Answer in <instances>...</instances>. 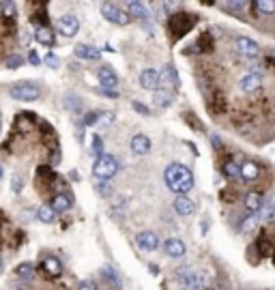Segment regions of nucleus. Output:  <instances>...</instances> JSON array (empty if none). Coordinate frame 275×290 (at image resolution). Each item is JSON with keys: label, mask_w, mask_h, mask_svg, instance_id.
<instances>
[{"label": "nucleus", "mask_w": 275, "mask_h": 290, "mask_svg": "<svg viewBox=\"0 0 275 290\" xmlns=\"http://www.w3.org/2000/svg\"><path fill=\"white\" fill-rule=\"evenodd\" d=\"M118 170H121V163H118V159L114 157V155H101V157H97V161H95V166H93V172L99 181L112 178Z\"/></svg>", "instance_id": "obj_1"}, {"label": "nucleus", "mask_w": 275, "mask_h": 290, "mask_svg": "<svg viewBox=\"0 0 275 290\" xmlns=\"http://www.w3.org/2000/svg\"><path fill=\"white\" fill-rule=\"evenodd\" d=\"M9 95L13 99H17V101H37L41 91H39V86L34 82H17L9 88Z\"/></svg>", "instance_id": "obj_2"}, {"label": "nucleus", "mask_w": 275, "mask_h": 290, "mask_svg": "<svg viewBox=\"0 0 275 290\" xmlns=\"http://www.w3.org/2000/svg\"><path fill=\"white\" fill-rule=\"evenodd\" d=\"M194 24H196V17H194L192 13H174V16L170 17V34H172L174 39L183 37L185 32L192 31Z\"/></svg>", "instance_id": "obj_3"}, {"label": "nucleus", "mask_w": 275, "mask_h": 290, "mask_svg": "<svg viewBox=\"0 0 275 290\" xmlns=\"http://www.w3.org/2000/svg\"><path fill=\"white\" fill-rule=\"evenodd\" d=\"M163 178H166L168 189H172L174 185L183 183L185 178H192V170L187 166H183V163H170L166 168V172H163Z\"/></svg>", "instance_id": "obj_4"}, {"label": "nucleus", "mask_w": 275, "mask_h": 290, "mask_svg": "<svg viewBox=\"0 0 275 290\" xmlns=\"http://www.w3.org/2000/svg\"><path fill=\"white\" fill-rule=\"evenodd\" d=\"M101 16L106 17L108 22L116 24V26H125V24H129V19H131L127 16V11H123L121 7H116V4H112V2L101 4Z\"/></svg>", "instance_id": "obj_5"}, {"label": "nucleus", "mask_w": 275, "mask_h": 290, "mask_svg": "<svg viewBox=\"0 0 275 290\" xmlns=\"http://www.w3.org/2000/svg\"><path fill=\"white\" fill-rule=\"evenodd\" d=\"M56 31L63 34V37H73L80 31V19L73 16V13H65V16L56 22Z\"/></svg>", "instance_id": "obj_6"}, {"label": "nucleus", "mask_w": 275, "mask_h": 290, "mask_svg": "<svg viewBox=\"0 0 275 290\" xmlns=\"http://www.w3.org/2000/svg\"><path fill=\"white\" fill-rule=\"evenodd\" d=\"M260 86H262V76L256 71L245 73V76L239 80V88H241V93H245V95H252V93L260 91Z\"/></svg>", "instance_id": "obj_7"}, {"label": "nucleus", "mask_w": 275, "mask_h": 290, "mask_svg": "<svg viewBox=\"0 0 275 290\" xmlns=\"http://www.w3.org/2000/svg\"><path fill=\"white\" fill-rule=\"evenodd\" d=\"M234 46H237V52L241 54V56H245V58H256L260 54V46L256 41H252L249 37H237Z\"/></svg>", "instance_id": "obj_8"}, {"label": "nucleus", "mask_w": 275, "mask_h": 290, "mask_svg": "<svg viewBox=\"0 0 275 290\" xmlns=\"http://www.w3.org/2000/svg\"><path fill=\"white\" fill-rule=\"evenodd\" d=\"M97 78H99V82H101L103 91H110V88H116V86H118V76L112 71V67H110V64H103V67H99Z\"/></svg>", "instance_id": "obj_9"}, {"label": "nucleus", "mask_w": 275, "mask_h": 290, "mask_svg": "<svg viewBox=\"0 0 275 290\" xmlns=\"http://www.w3.org/2000/svg\"><path fill=\"white\" fill-rule=\"evenodd\" d=\"M136 241H138V247L144 249V252H155V249L159 247V237H157L155 232H151V230L138 232Z\"/></svg>", "instance_id": "obj_10"}, {"label": "nucleus", "mask_w": 275, "mask_h": 290, "mask_svg": "<svg viewBox=\"0 0 275 290\" xmlns=\"http://www.w3.org/2000/svg\"><path fill=\"white\" fill-rule=\"evenodd\" d=\"M140 84H142V88H146V91H157L159 86H162V80H159V71H155V69H144L142 73H140Z\"/></svg>", "instance_id": "obj_11"}, {"label": "nucleus", "mask_w": 275, "mask_h": 290, "mask_svg": "<svg viewBox=\"0 0 275 290\" xmlns=\"http://www.w3.org/2000/svg\"><path fill=\"white\" fill-rule=\"evenodd\" d=\"M163 252H166V256H170V258H183L185 252H187V247H185V243L181 239H166Z\"/></svg>", "instance_id": "obj_12"}, {"label": "nucleus", "mask_w": 275, "mask_h": 290, "mask_svg": "<svg viewBox=\"0 0 275 290\" xmlns=\"http://www.w3.org/2000/svg\"><path fill=\"white\" fill-rule=\"evenodd\" d=\"M125 9H127V16L129 17H138V19H148L151 13H148L146 4L138 2V0H131V2H125Z\"/></svg>", "instance_id": "obj_13"}, {"label": "nucleus", "mask_w": 275, "mask_h": 290, "mask_svg": "<svg viewBox=\"0 0 275 290\" xmlns=\"http://www.w3.org/2000/svg\"><path fill=\"white\" fill-rule=\"evenodd\" d=\"M174 211L178 215H183V217H189V215L196 213V204H194V200H189L187 196H178L174 200Z\"/></svg>", "instance_id": "obj_14"}, {"label": "nucleus", "mask_w": 275, "mask_h": 290, "mask_svg": "<svg viewBox=\"0 0 275 290\" xmlns=\"http://www.w3.org/2000/svg\"><path fill=\"white\" fill-rule=\"evenodd\" d=\"M262 193H258V192H249L247 196L243 198V204H245V209H247L252 215H256L260 209H262Z\"/></svg>", "instance_id": "obj_15"}, {"label": "nucleus", "mask_w": 275, "mask_h": 290, "mask_svg": "<svg viewBox=\"0 0 275 290\" xmlns=\"http://www.w3.org/2000/svg\"><path fill=\"white\" fill-rule=\"evenodd\" d=\"M260 217H262L264 222H275V193H269L267 200H262Z\"/></svg>", "instance_id": "obj_16"}, {"label": "nucleus", "mask_w": 275, "mask_h": 290, "mask_svg": "<svg viewBox=\"0 0 275 290\" xmlns=\"http://www.w3.org/2000/svg\"><path fill=\"white\" fill-rule=\"evenodd\" d=\"M76 56L84 58V61H99V58H101V52H99L95 46H86V43H82V46L76 48Z\"/></svg>", "instance_id": "obj_17"}, {"label": "nucleus", "mask_w": 275, "mask_h": 290, "mask_svg": "<svg viewBox=\"0 0 275 290\" xmlns=\"http://www.w3.org/2000/svg\"><path fill=\"white\" fill-rule=\"evenodd\" d=\"M131 151L136 155H146L151 151V140L146 136H142V133H138V136L131 138Z\"/></svg>", "instance_id": "obj_18"}, {"label": "nucleus", "mask_w": 275, "mask_h": 290, "mask_svg": "<svg viewBox=\"0 0 275 290\" xmlns=\"http://www.w3.org/2000/svg\"><path fill=\"white\" fill-rule=\"evenodd\" d=\"M32 34L39 43H43V46H54V43H56V37H54V32L49 31L48 26H37Z\"/></svg>", "instance_id": "obj_19"}, {"label": "nucleus", "mask_w": 275, "mask_h": 290, "mask_svg": "<svg viewBox=\"0 0 275 290\" xmlns=\"http://www.w3.org/2000/svg\"><path fill=\"white\" fill-rule=\"evenodd\" d=\"M260 177V168L254 161H245L241 166V178L243 181H256Z\"/></svg>", "instance_id": "obj_20"}, {"label": "nucleus", "mask_w": 275, "mask_h": 290, "mask_svg": "<svg viewBox=\"0 0 275 290\" xmlns=\"http://www.w3.org/2000/svg\"><path fill=\"white\" fill-rule=\"evenodd\" d=\"M153 101H155V106H159V108H168L170 103H172V93L166 91V88H157V91L153 93Z\"/></svg>", "instance_id": "obj_21"}, {"label": "nucleus", "mask_w": 275, "mask_h": 290, "mask_svg": "<svg viewBox=\"0 0 275 290\" xmlns=\"http://www.w3.org/2000/svg\"><path fill=\"white\" fill-rule=\"evenodd\" d=\"M43 269H46V273L54 275V277L63 273V264H61V260L54 258V256H48L46 260H43Z\"/></svg>", "instance_id": "obj_22"}, {"label": "nucleus", "mask_w": 275, "mask_h": 290, "mask_svg": "<svg viewBox=\"0 0 275 290\" xmlns=\"http://www.w3.org/2000/svg\"><path fill=\"white\" fill-rule=\"evenodd\" d=\"M252 7L258 11V16H271V13H275L273 0H258V2H252Z\"/></svg>", "instance_id": "obj_23"}, {"label": "nucleus", "mask_w": 275, "mask_h": 290, "mask_svg": "<svg viewBox=\"0 0 275 290\" xmlns=\"http://www.w3.org/2000/svg\"><path fill=\"white\" fill-rule=\"evenodd\" d=\"M49 207H52L54 213H65V211H69V207H71V200L61 193V196H56V198L52 200V204H49Z\"/></svg>", "instance_id": "obj_24"}, {"label": "nucleus", "mask_w": 275, "mask_h": 290, "mask_svg": "<svg viewBox=\"0 0 275 290\" xmlns=\"http://www.w3.org/2000/svg\"><path fill=\"white\" fill-rule=\"evenodd\" d=\"M159 80H162V84H174V86H177L178 78H177V71H174L172 64H166V67H163V71L159 73Z\"/></svg>", "instance_id": "obj_25"}, {"label": "nucleus", "mask_w": 275, "mask_h": 290, "mask_svg": "<svg viewBox=\"0 0 275 290\" xmlns=\"http://www.w3.org/2000/svg\"><path fill=\"white\" fill-rule=\"evenodd\" d=\"M37 217H39V222H43V224H52L54 217H56V213L52 211V207H49V204H41V207H39V211H37Z\"/></svg>", "instance_id": "obj_26"}, {"label": "nucleus", "mask_w": 275, "mask_h": 290, "mask_svg": "<svg viewBox=\"0 0 275 290\" xmlns=\"http://www.w3.org/2000/svg\"><path fill=\"white\" fill-rule=\"evenodd\" d=\"M224 174L230 181H237V178H241V166H237L234 161H226L224 163Z\"/></svg>", "instance_id": "obj_27"}, {"label": "nucleus", "mask_w": 275, "mask_h": 290, "mask_svg": "<svg viewBox=\"0 0 275 290\" xmlns=\"http://www.w3.org/2000/svg\"><path fill=\"white\" fill-rule=\"evenodd\" d=\"M256 228H258V215H247V217H243V222H241V232L249 234V232H254Z\"/></svg>", "instance_id": "obj_28"}, {"label": "nucleus", "mask_w": 275, "mask_h": 290, "mask_svg": "<svg viewBox=\"0 0 275 290\" xmlns=\"http://www.w3.org/2000/svg\"><path fill=\"white\" fill-rule=\"evenodd\" d=\"M194 189V177L192 178H185L183 183H178V185H174L170 192H174L177 196H185V193H189Z\"/></svg>", "instance_id": "obj_29"}, {"label": "nucleus", "mask_w": 275, "mask_h": 290, "mask_svg": "<svg viewBox=\"0 0 275 290\" xmlns=\"http://www.w3.org/2000/svg\"><path fill=\"white\" fill-rule=\"evenodd\" d=\"M194 273H196V271H194V267L185 264V267H178L177 271H174V277H177V282H178V284H183V282H187V279L192 277Z\"/></svg>", "instance_id": "obj_30"}, {"label": "nucleus", "mask_w": 275, "mask_h": 290, "mask_svg": "<svg viewBox=\"0 0 275 290\" xmlns=\"http://www.w3.org/2000/svg\"><path fill=\"white\" fill-rule=\"evenodd\" d=\"M16 273L19 275V277L26 279V277H31V275L34 273V267H32L31 262H24V264H19V267L16 269Z\"/></svg>", "instance_id": "obj_31"}, {"label": "nucleus", "mask_w": 275, "mask_h": 290, "mask_svg": "<svg viewBox=\"0 0 275 290\" xmlns=\"http://www.w3.org/2000/svg\"><path fill=\"white\" fill-rule=\"evenodd\" d=\"M95 189H97V193L99 196H103V198H108L110 193H112V185H110L108 181H99L97 185H95Z\"/></svg>", "instance_id": "obj_32"}, {"label": "nucleus", "mask_w": 275, "mask_h": 290, "mask_svg": "<svg viewBox=\"0 0 275 290\" xmlns=\"http://www.w3.org/2000/svg\"><path fill=\"white\" fill-rule=\"evenodd\" d=\"M101 275H103V277L108 279V282H112L114 286H121V279L116 277V273H114V271H112V269H110V267H103V269H101Z\"/></svg>", "instance_id": "obj_33"}, {"label": "nucleus", "mask_w": 275, "mask_h": 290, "mask_svg": "<svg viewBox=\"0 0 275 290\" xmlns=\"http://www.w3.org/2000/svg\"><path fill=\"white\" fill-rule=\"evenodd\" d=\"M0 9H2V16L7 19L16 17V4H13V2H2V4H0Z\"/></svg>", "instance_id": "obj_34"}, {"label": "nucleus", "mask_w": 275, "mask_h": 290, "mask_svg": "<svg viewBox=\"0 0 275 290\" xmlns=\"http://www.w3.org/2000/svg\"><path fill=\"white\" fill-rule=\"evenodd\" d=\"M22 64H24V58L19 56V54H13V56L7 58V67H9V69H19Z\"/></svg>", "instance_id": "obj_35"}, {"label": "nucleus", "mask_w": 275, "mask_h": 290, "mask_svg": "<svg viewBox=\"0 0 275 290\" xmlns=\"http://www.w3.org/2000/svg\"><path fill=\"white\" fill-rule=\"evenodd\" d=\"M222 7L228 9V11H243V9L249 7V2H224Z\"/></svg>", "instance_id": "obj_36"}, {"label": "nucleus", "mask_w": 275, "mask_h": 290, "mask_svg": "<svg viewBox=\"0 0 275 290\" xmlns=\"http://www.w3.org/2000/svg\"><path fill=\"white\" fill-rule=\"evenodd\" d=\"M99 118H101V112H86V116H84V125L91 127V125L99 123Z\"/></svg>", "instance_id": "obj_37"}, {"label": "nucleus", "mask_w": 275, "mask_h": 290, "mask_svg": "<svg viewBox=\"0 0 275 290\" xmlns=\"http://www.w3.org/2000/svg\"><path fill=\"white\" fill-rule=\"evenodd\" d=\"M256 245H258V247H260V254H262V256H267V254H271V252H273L271 243H269V241H267V239H264V237L260 239V241H258Z\"/></svg>", "instance_id": "obj_38"}, {"label": "nucleus", "mask_w": 275, "mask_h": 290, "mask_svg": "<svg viewBox=\"0 0 275 290\" xmlns=\"http://www.w3.org/2000/svg\"><path fill=\"white\" fill-rule=\"evenodd\" d=\"M93 153L99 155V157L103 155V142H101V138H99V136L93 138Z\"/></svg>", "instance_id": "obj_39"}, {"label": "nucleus", "mask_w": 275, "mask_h": 290, "mask_svg": "<svg viewBox=\"0 0 275 290\" xmlns=\"http://www.w3.org/2000/svg\"><path fill=\"white\" fill-rule=\"evenodd\" d=\"M11 185H13V192H19V189H22V185H24V177H22V174H13Z\"/></svg>", "instance_id": "obj_40"}, {"label": "nucleus", "mask_w": 275, "mask_h": 290, "mask_svg": "<svg viewBox=\"0 0 275 290\" xmlns=\"http://www.w3.org/2000/svg\"><path fill=\"white\" fill-rule=\"evenodd\" d=\"M99 123H103V125H112L114 123V112H101V118H99Z\"/></svg>", "instance_id": "obj_41"}, {"label": "nucleus", "mask_w": 275, "mask_h": 290, "mask_svg": "<svg viewBox=\"0 0 275 290\" xmlns=\"http://www.w3.org/2000/svg\"><path fill=\"white\" fill-rule=\"evenodd\" d=\"M46 63L49 64V67H58V63H61V61H58V56H56V54H52V52H49L48 56H46Z\"/></svg>", "instance_id": "obj_42"}, {"label": "nucleus", "mask_w": 275, "mask_h": 290, "mask_svg": "<svg viewBox=\"0 0 275 290\" xmlns=\"http://www.w3.org/2000/svg\"><path fill=\"white\" fill-rule=\"evenodd\" d=\"M78 290H97V286H95V282H91V279H86V282H80Z\"/></svg>", "instance_id": "obj_43"}, {"label": "nucleus", "mask_w": 275, "mask_h": 290, "mask_svg": "<svg viewBox=\"0 0 275 290\" xmlns=\"http://www.w3.org/2000/svg\"><path fill=\"white\" fill-rule=\"evenodd\" d=\"M131 108L136 110V112H140V114H148V108L144 106V103H140V101H133V103H131Z\"/></svg>", "instance_id": "obj_44"}, {"label": "nucleus", "mask_w": 275, "mask_h": 290, "mask_svg": "<svg viewBox=\"0 0 275 290\" xmlns=\"http://www.w3.org/2000/svg\"><path fill=\"white\" fill-rule=\"evenodd\" d=\"M28 63H31V64H34V67H37V64L41 63V58H39V54L34 52V49H31V54H28Z\"/></svg>", "instance_id": "obj_45"}, {"label": "nucleus", "mask_w": 275, "mask_h": 290, "mask_svg": "<svg viewBox=\"0 0 275 290\" xmlns=\"http://www.w3.org/2000/svg\"><path fill=\"white\" fill-rule=\"evenodd\" d=\"M211 144H213L215 148H222V140H219L217 136H215V133H213V136H211Z\"/></svg>", "instance_id": "obj_46"}, {"label": "nucleus", "mask_w": 275, "mask_h": 290, "mask_svg": "<svg viewBox=\"0 0 275 290\" xmlns=\"http://www.w3.org/2000/svg\"><path fill=\"white\" fill-rule=\"evenodd\" d=\"M211 290H228V288H226V286H213Z\"/></svg>", "instance_id": "obj_47"}, {"label": "nucleus", "mask_w": 275, "mask_h": 290, "mask_svg": "<svg viewBox=\"0 0 275 290\" xmlns=\"http://www.w3.org/2000/svg\"><path fill=\"white\" fill-rule=\"evenodd\" d=\"M0 271H2V258H0Z\"/></svg>", "instance_id": "obj_48"}, {"label": "nucleus", "mask_w": 275, "mask_h": 290, "mask_svg": "<svg viewBox=\"0 0 275 290\" xmlns=\"http://www.w3.org/2000/svg\"><path fill=\"white\" fill-rule=\"evenodd\" d=\"M271 56H273V58H275V49H273V52H271Z\"/></svg>", "instance_id": "obj_49"}]
</instances>
